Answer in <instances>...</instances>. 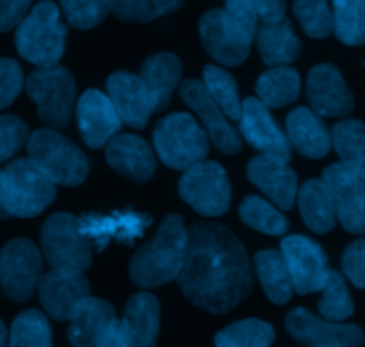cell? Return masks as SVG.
<instances>
[{
	"instance_id": "f546056e",
	"label": "cell",
	"mask_w": 365,
	"mask_h": 347,
	"mask_svg": "<svg viewBox=\"0 0 365 347\" xmlns=\"http://www.w3.org/2000/svg\"><path fill=\"white\" fill-rule=\"evenodd\" d=\"M255 273L267 298L274 305H285L294 294L291 274L282 252L264 249L255 255Z\"/></svg>"
},
{
	"instance_id": "b9f144b4",
	"label": "cell",
	"mask_w": 365,
	"mask_h": 347,
	"mask_svg": "<svg viewBox=\"0 0 365 347\" xmlns=\"http://www.w3.org/2000/svg\"><path fill=\"white\" fill-rule=\"evenodd\" d=\"M29 139V128L20 118L0 116V162H6L11 157L16 155L18 150Z\"/></svg>"
},
{
	"instance_id": "bcb514c9",
	"label": "cell",
	"mask_w": 365,
	"mask_h": 347,
	"mask_svg": "<svg viewBox=\"0 0 365 347\" xmlns=\"http://www.w3.org/2000/svg\"><path fill=\"white\" fill-rule=\"evenodd\" d=\"M32 0H0V32L18 27L29 13Z\"/></svg>"
},
{
	"instance_id": "d6986e66",
	"label": "cell",
	"mask_w": 365,
	"mask_h": 347,
	"mask_svg": "<svg viewBox=\"0 0 365 347\" xmlns=\"http://www.w3.org/2000/svg\"><path fill=\"white\" fill-rule=\"evenodd\" d=\"M39 299L52 319L68 321L77 305L89 296V284L77 271L52 269L39 280Z\"/></svg>"
},
{
	"instance_id": "1f68e13d",
	"label": "cell",
	"mask_w": 365,
	"mask_h": 347,
	"mask_svg": "<svg viewBox=\"0 0 365 347\" xmlns=\"http://www.w3.org/2000/svg\"><path fill=\"white\" fill-rule=\"evenodd\" d=\"M331 145L346 167L365 177V123L344 120L331 132Z\"/></svg>"
},
{
	"instance_id": "7dc6e473",
	"label": "cell",
	"mask_w": 365,
	"mask_h": 347,
	"mask_svg": "<svg viewBox=\"0 0 365 347\" xmlns=\"http://www.w3.org/2000/svg\"><path fill=\"white\" fill-rule=\"evenodd\" d=\"M259 14L260 24L285 18V0H250Z\"/></svg>"
},
{
	"instance_id": "5bb4252c",
	"label": "cell",
	"mask_w": 365,
	"mask_h": 347,
	"mask_svg": "<svg viewBox=\"0 0 365 347\" xmlns=\"http://www.w3.org/2000/svg\"><path fill=\"white\" fill-rule=\"evenodd\" d=\"M241 132L246 141L259 150L262 155L289 162L291 160V143L274 121L267 107L259 98H246L241 107Z\"/></svg>"
},
{
	"instance_id": "e575fe53",
	"label": "cell",
	"mask_w": 365,
	"mask_h": 347,
	"mask_svg": "<svg viewBox=\"0 0 365 347\" xmlns=\"http://www.w3.org/2000/svg\"><path fill=\"white\" fill-rule=\"evenodd\" d=\"M239 216L257 232L267 235H284L289 230V221L282 216L278 209H274L269 202L260 196H248L239 207Z\"/></svg>"
},
{
	"instance_id": "9a60e30c",
	"label": "cell",
	"mask_w": 365,
	"mask_h": 347,
	"mask_svg": "<svg viewBox=\"0 0 365 347\" xmlns=\"http://www.w3.org/2000/svg\"><path fill=\"white\" fill-rule=\"evenodd\" d=\"M285 328L294 341L310 347H359L362 330L355 324L317 319L305 309H294L285 319Z\"/></svg>"
},
{
	"instance_id": "7402d4cb",
	"label": "cell",
	"mask_w": 365,
	"mask_h": 347,
	"mask_svg": "<svg viewBox=\"0 0 365 347\" xmlns=\"http://www.w3.org/2000/svg\"><path fill=\"white\" fill-rule=\"evenodd\" d=\"M107 164L132 182H146L155 173V157L145 139L134 134L114 135L107 143Z\"/></svg>"
},
{
	"instance_id": "8d00e7d4",
	"label": "cell",
	"mask_w": 365,
	"mask_h": 347,
	"mask_svg": "<svg viewBox=\"0 0 365 347\" xmlns=\"http://www.w3.org/2000/svg\"><path fill=\"white\" fill-rule=\"evenodd\" d=\"M9 347H52L48 319L38 310L21 312L11 326Z\"/></svg>"
},
{
	"instance_id": "f1b7e54d",
	"label": "cell",
	"mask_w": 365,
	"mask_h": 347,
	"mask_svg": "<svg viewBox=\"0 0 365 347\" xmlns=\"http://www.w3.org/2000/svg\"><path fill=\"white\" fill-rule=\"evenodd\" d=\"M302 217L310 230L317 234H327L335 227L337 212H335L334 198L323 180H309L298 195Z\"/></svg>"
},
{
	"instance_id": "603a6c76",
	"label": "cell",
	"mask_w": 365,
	"mask_h": 347,
	"mask_svg": "<svg viewBox=\"0 0 365 347\" xmlns=\"http://www.w3.org/2000/svg\"><path fill=\"white\" fill-rule=\"evenodd\" d=\"M248 178L280 209H292L298 191V177L287 162L259 155L246 167Z\"/></svg>"
},
{
	"instance_id": "52a82bcc",
	"label": "cell",
	"mask_w": 365,
	"mask_h": 347,
	"mask_svg": "<svg viewBox=\"0 0 365 347\" xmlns=\"http://www.w3.org/2000/svg\"><path fill=\"white\" fill-rule=\"evenodd\" d=\"M41 249L52 269L84 273L91 266V242L78 227V217L57 212L41 228Z\"/></svg>"
},
{
	"instance_id": "8fae6325",
	"label": "cell",
	"mask_w": 365,
	"mask_h": 347,
	"mask_svg": "<svg viewBox=\"0 0 365 347\" xmlns=\"http://www.w3.org/2000/svg\"><path fill=\"white\" fill-rule=\"evenodd\" d=\"M200 36L207 53L225 66H239L248 59L253 38L225 9L203 14Z\"/></svg>"
},
{
	"instance_id": "ab89813d",
	"label": "cell",
	"mask_w": 365,
	"mask_h": 347,
	"mask_svg": "<svg viewBox=\"0 0 365 347\" xmlns=\"http://www.w3.org/2000/svg\"><path fill=\"white\" fill-rule=\"evenodd\" d=\"M294 14L310 38H327L334 31L328 0H294Z\"/></svg>"
},
{
	"instance_id": "d590c367",
	"label": "cell",
	"mask_w": 365,
	"mask_h": 347,
	"mask_svg": "<svg viewBox=\"0 0 365 347\" xmlns=\"http://www.w3.org/2000/svg\"><path fill=\"white\" fill-rule=\"evenodd\" d=\"M203 86L228 118L239 120L242 102L239 98L237 82L228 71H225L220 66H210L209 64L203 70Z\"/></svg>"
},
{
	"instance_id": "c3c4849f",
	"label": "cell",
	"mask_w": 365,
	"mask_h": 347,
	"mask_svg": "<svg viewBox=\"0 0 365 347\" xmlns=\"http://www.w3.org/2000/svg\"><path fill=\"white\" fill-rule=\"evenodd\" d=\"M96 347H132L123 323L114 321V323L109 326V330L103 333L102 341L98 342V346Z\"/></svg>"
},
{
	"instance_id": "cb8c5ba5",
	"label": "cell",
	"mask_w": 365,
	"mask_h": 347,
	"mask_svg": "<svg viewBox=\"0 0 365 347\" xmlns=\"http://www.w3.org/2000/svg\"><path fill=\"white\" fill-rule=\"evenodd\" d=\"M68 338L73 347H96L103 333L116 321L114 309L100 298H88L68 317Z\"/></svg>"
},
{
	"instance_id": "7c38bea8",
	"label": "cell",
	"mask_w": 365,
	"mask_h": 347,
	"mask_svg": "<svg viewBox=\"0 0 365 347\" xmlns=\"http://www.w3.org/2000/svg\"><path fill=\"white\" fill-rule=\"evenodd\" d=\"M282 255L298 294H310L324 287L330 269L327 255L317 242L305 235H289L282 241Z\"/></svg>"
},
{
	"instance_id": "681fc988",
	"label": "cell",
	"mask_w": 365,
	"mask_h": 347,
	"mask_svg": "<svg viewBox=\"0 0 365 347\" xmlns=\"http://www.w3.org/2000/svg\"><path fill=\"white\" fill-rule=\"evenodd\" d=\"M6 344H7V330L4 321L0 319V347H6Z\"/></svg>"
},
{
	"instance_id": "9c48e42d",
	"label": "cell",
	"mask_w": 365,
	"mask_h": 347,
	"mask_svg": "<svg viewBox=\"0 0 365 347\" xmlns=\"http://www.w3.org/2000/svg\"><path fill=\"white\" fill-rule=\"evenodd\" d=\"M27 93L38 107V116L53 128L70 123L75 102V81L63 66L39 68L27 78Z\"/></svg>"
},
{
	"instance_id": "7bdbcfd3",
	"label": "cell",
	"mask_w": 365,
	"mask_h": 347,
	"mask_svg": "<svg viewBox=\"0 0 365 347\" xmlns=\"http://www.w3.org/2000/svg\"><path fill=\"white\" fill-rule=\"evenodd\" d=\"M24 86V73L16 61L0 59V109H6L14 102Z\"/></svg>"
},
{
	"instance_id": "4316f807",
	"label": "cell",
	"mask_w": 365,
	"mask_h": 347,
	"mask_svg": "<svg viewBox=\"0 0 365 347\" xmlns=\"http://www.w3.org/2000/svg\"><path fill=\"white\" fill-rule=\"evenodd\" d=\"M255 38L260 57L267 66H287L302 52V41L285 18L260 24Z\"/></svg>"
},
{
	"instance_id": "f907efd6",
	"label": "cell",
	"mask_w": 365,
	"mask_h": 347,
	"mask_svg": "<svg viewBox=\"0 0 365 347\" xmlns=\"http://www.w3.org/2000/svg\"><path fill=\"white\" fill-rule=\"evenodd\" d=\"M0 180H2V171H0ZM9 217V214L6 212V209H4V203H2V189H0V219H7Z\"/></svg>"
},
{
	"instance_id": "2e32d148",
	"label": "cell",
	"mask_w": 365,
	"mask_h": 347,
	"mask_svg": "<svg viewBox=\"0 0 365 347\" xmlns=\"http://www.w3.org/2000/svg\"><path fill=\"white\" fill-rule=\"evenodd\" d=\"M178 89H180V98L184 100L185 105L191 107L200 116L207 130V135L214 143V146L220 152L228 153V155L237 153L241 150V139H239V135L235 134L232 125L225 118L223 109L209 95L203 82L185 81L182 82Z\"/></svg>"
},
{
	"instance_id": "277c9868",
	"label": "cell",
	"mask_w": 365,
	"mask_h": 347,
	"mask_svg": "<svg viewBox=\"0 0 365 347\" xmlns=\"http://www.w3.org/2000/svg\"><path fill=\"white\" fill-rule=\"evenodd\" d=\"M29 160L53 184L77 187L89 173V162L82 150L56 130L34 132L27 139Z\"/></svg>"
},
{
	"instance_id": "f6af8a7d",
	"label": "cell",
	"mask_w": 365,
	"mask_h": 347,
	"mask_svg": "<svg viewBox=\"0 0 365 347\" xmlns=\"http://www.w3.org/2000/svg\"><path fill=\"white\" fill-rule=\"evenodd\" d=\"M225 11L255 39L257 31H259V14H257L255 7L252 6L250 0H227L225 2Z\"/></svg>"
},
{
	"instance_id": "60d3db41",
	"label": "cell",
	"mask_w": 365,
	"mask_h": 347,
	"mask_svg": "<svg viewBox=\"0 0 365 347\" xmlns=\"http://www.w3.org/2000/svg\"><path fill=\"white\" fill-rule=\"evenodd\" d=\"M66 20L77 29H93L102 24L110 9V0H59Z\"/></svg>"
},
{
	"instance_id": "ac0fdd59",
	"label": "cell",
	"mask_w": 365,
	"mask_h": 347,
	"mask_svg": "<svg viewBox=\"0 0 365 347\" xmlns=\"http://www.w3.org/2000/svg\"><path fill=\"white\" fill-rule=\"evenodd\" d=\"M107 96L118 116L132 128H145L155 113V103L141 78L128 71H118L107 78Z\"/></svg>"
},
{
	"instance_id": "8992f818",
	"label": "cell",
	"mask_w": 365,
	"mask_h": 347,
	"mask_svg": "<svg viewBox=\"0 0 365 347\" xmlns=\"http://www.w3.org/2000/svg\"><path fill=\"white\" fill-rule=\"evenodd\" d=\"M153 145L159 159L171 170H187L209 155V135L185 113L163 118L153 132Z\"/></svg>"
},
{
	"instance_id": "f35d334b",
	"label": "cell",
	"mask_w": 365,
	"mask_h": 347,
	"mask_svg": "<svg viewBox=\"0 0 365 347\" xmlns=\"http://www.w3.org/2000/svg\"><path fill=\"white\" fill-rule=\"evenodd\" d=\"M182 4L184 0H110V11L125 21H152Z\"/></svg>"
},
{
	"instance_id": "3957f363",
	"label": "cell",
	"mask_w": 365,
	"mask_h": 347,
	"mask_svg": "<svg viewBox=\"0 0 365 347\" xmlns=\"http://www.w3.org/2000/svg\"><path fill=\"white\" fill-rule=\"evenodd\" d=\"M16 48L24 59L39 68L56 66L64 53L66 27L59 7L50 0L36 4L16 29Z\"/></svg>"
},
{
	"instance_id": "74e56055",
	"label": "cell",
	"mask_w": 365,
	"mask_h": 347,
	"mask_svg": "<svg viewBox=\"0 0 365 347\" xmlns=\"http://www.w3.org/2000/svg\"><path fill=\"white\" fill-rule=\"evenodd\" d=\"M323 298L319 301V312L327 321L341 323V321L349 319L355 312L351 294L348 291L344 278L337 271H330L327 278V284L321 289Z\"/></svg>"
},
{
	"instance_id": "5b68a950",
	"label": "cell",
	"mask_w": 365,
	"mask_h": 347,
	"mask_svg": "<svg viewBox=\"0 0 365 347\" xmlns=\"http://www.w3.org/2000/svg\"><path fill=\"white\" fill-rule=\"evenodd\" d=\"M2 203L9 216L31 219L56 200V184L29 159H16L2 171Z\"/></svg>"
},
{
	"instance_id": "4fadbf2b",
	"label": "cell",
	"mask_w": 365,
	"mask_h": 347,
	"mask_svg": "<svg viewBox=\"0 0 365 347\" xmlns=\"http://www.w3.org/2000/svg\"><path fill=\"white\" fill-rule=\"evenodd\" d=\"M323 182L334 198L335 212L342 227L351 234L365 232V177L346 167L331 164L324 170Z\"/></svg>"
},
{
	"instance_id": "6da1fadb",
	"label": "cell",
	"mask_w": 365,
	"mask_h": 347,
	"mask_svg": "<svg viewBox=\"0 0 365 347\" xmlns=\"http://www.w3.org/2000/svg\"><path fill=\"white\" fill-rule=\"evenodd\" d=\"M182 292L198 309L225 314L252 291V266L242 242L217 223L187 230V248L177 276Z\"/></svg>"
},
{
	"instance_id": "e0dca14e",
	"label": "cell",
	"mask_w": 365,
	"mask_h": 347,
	"mask_svg": "<svg viewBox=\"0 0 365 347\" xmlns=\"http://www.w3.org/2000/svg\"><path fill=\"white\" fill-rule=\"evenodd\" d=\"M77 121L82 139L89 148L107 146L123 123L109 96L98 89H88L78 98Z\"/></svg>"
},
{
	"instance_id": "ffe728a7",
	"label": "cell",
	"mask_w": 365,
	"mask_h": 347,
	"mask_svg": "<svg viewBox=\"0 0 365 347\" xmlns=\"http://www.w3.org/2000/svg\"><path fill=\"white\" fill-rule=\"evenodd\" d=\"M307 96L317 116H346L353 110L355 100L341 71L331 64H319L309 73Z\"/></svg>"
},
{
	"instance_id": "836d02e7",
	"label": "cell",
	"mask_w": 365,
	"mask_h": 347,
	"mask_svg": "<svg viewBox=\"0 0 365 347\" xmlns=\"http://www.w3.org/2000/svg\"><path fill=\"white\" fill-rule=\"evenodd\" d=\"M334 31L346 45L365 43V0H334Z\"/></svg>"
},
{
	"instance_id": "30bf717a",
	"label": "cell",
	"mask_w": 365,
	"mask_h": 347,
	"mask_svg": "<svg viewBox=\"0 0 365 347\" xmlns=\"http://www.w3.org/2000/svg\"><path fill=\"white\" fill-rule=\"evenodd\" d=\"M43 276L39 249L27 239H13L0 252V280L7 298L27 301Z\"/></svg>"
},
{
	"instance_id": "d6a6232c",
	"label": "cell",
	"mask_w": 365,
	"mask_h": 347,
	"mask_svg": "<svg viewBox=\"0 0 365 347\" xmlns=\"http://www.w3.org/2000/svg\"><path fill=\"white\" fill-rule=\"evenodd\" d=\"M273 342V326L260 319L239 321L216 335V347H271Z\"/></svg>"
},
{
	"instance_id": "ee69618b",
	"label": "cell",
	"mask_w": 365,
	"mask_h": 347,
	"mask_svg": "<svg viewBox=\"0 0 365 347\" xmlns=\"http://www.w3.org/2000/svg\"><path fill=\"white\" fill-rule=\"evenodd\" d=\"M342 267L356 287L365 289V237L348 246L342 255Z\"/></svg>"
},
{
	"instance_id": "d4e9b609",
	"label": "cell",
	"mask_w": 365,
	"mask_h": 347,
	"mask_svg": "<svg viewBox=\"0 0 365 347\" xmlns=\"http://www.w3.org/2000/svg\"><path fill=\"white\" fill-rule=\"evenodd\" d=\"M287 139L302 155L321 159L331 148V134L314 110L298 107L287 116Z\"/></svg>"
},
{
	"instance_id": "44dd1931",
	"label": "cell",
	"mask_w": 365,
	"mask_h": 347,
	"mask_svg": "<svg viewBox=\"0 0 365 347\" xmlns=\"http://www.w3.org/2000/svg\"><path fill=\"white\" fill-rule=\"evenodd\" d=\"M78 227L84 237L89 242L98 246V249L106 248L109 242L116 241H134L145 234L150 227V219L143 214L132 212H113L109 216L102 214H86L78 217Z\"/></svg>"
},
{
	"instance_id": "4dcf8cb0",
	"label": "cell",
	"mask_w": 365,
	"mask_h": 347,
	"mask_svg": "<svg viewBox=\"0 0 365 347\" xmlns=\"http://www.w3.org/2000/svg\"><path fill=\"white\" fill-rule=\"evenodd\" d=\"M299 73L291 66H273L260 75L257 93L266 107H284L299 96Z\"/></svg>"
},
{
	"instance_id": "7a4b0ae2",
	"label": "cell",
	"mask_w": 365,
	"mask_h": 347,
	"mask_svg": "<svg viewBox=\"0 0 365 347\" xmlns=\"http://www.w3.org/2000/svg\"><path fill=\"white\" fill-rule=\"evenodd\" d=\"M187 248V230L180 216H168L159 232L134 255L130 278L138 287L153 289L175 280L182 269Z\"/></svg>"
},
{
	"instance_id": "484cf974",
	"label": "cell",
	"mask_w": 365,
	"mask_h": 347,
	"mask_svg": "<svg viewBox=\"0 0 365 347\" xmlns=\"http://www.w3.org/2000/svg\"><path fill=\"white\" fill-rule=\"evenodd\" d=\"M123 326L132 347H155L160 328V306L155 296L139 292L128 299Z\"/></svg>"
},
{
	"instance_id": "ba28073f",
	"label": "cell",
	"mask_w": 365,
	"mask_h": 347,
	"mask_svg": "<svg viewBox=\"0 0 365 347\" xmlns=\"http://www.w3.org/2000/svg\"><path fill=\"white\" fill-rule=\"evenodd\" d=\"M178 192L191 209L207 217L223 216L230 207V180L223 166L202 160L187 167L178 182Z\"/></svg>"
},
{
	"instance_id": "83f0119b",
	"label": "cell",
	"mask_w": 365,
	"mask_h": 347,
	"mask_svg": "<svg viewBox=\"0 0 365 347\" xmlns=\"http://www.w3.org/2000/svg\"><path fill=\"white\" fill-rule=\"evenodd\" d=\"M139 78L143 81L145 88L148 89L155 113H160L170 103L171 95L178 88L182 78V64L177 56L170 52H160L148 57L141 68Z\"/></svg>"
}]
</instances>
